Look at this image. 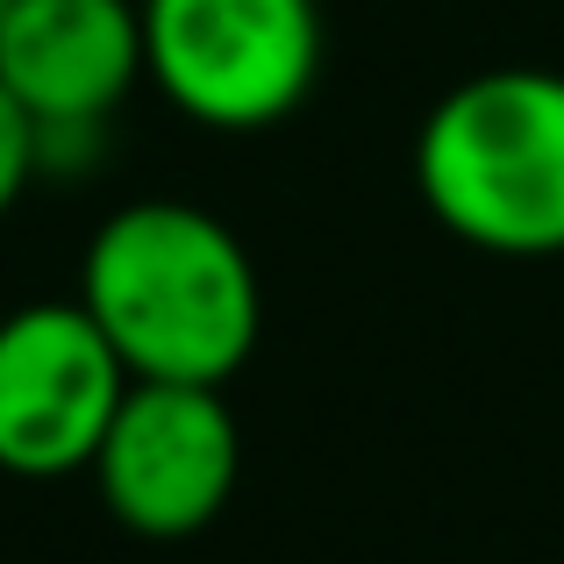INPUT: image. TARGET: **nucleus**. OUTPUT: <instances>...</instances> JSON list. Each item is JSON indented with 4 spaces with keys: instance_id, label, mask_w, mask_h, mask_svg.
<instances>
[{
    "instance_id": "f257e3e1",
    "label": "nucleus",
    "mask_w": 564,
    "mask_h": 564,
    "mask_svg": "<svg viewBox=\"0 0 564 564\" xmlns=\"http://www.w3.org/2000/svg\"><path fill=\"white\" fill-rule=\"evenodd\" d=\"M79 307L129 379L229 386L264 336V286L221 215L193 200H129L94 229Z\"/></svg>"
},
{
    "instance_id": "f03ea898",
    "label": "nucleus",
    "mask_w": 564,
    "mask_h": 564,
    "mask_svg": "<svg viewBox=\"0 0 564 564\" xmlns=\"http://www.w3.org/2000/svg\"><path fill=\"white\" fill-rule=\"evenodd\" d=\"M422 207L471 250H564V72L494 65L457 79L414 129Z\"/></svg>"
},
{
    "instance_id": "7ed1b4c3",
    "label": "nucleus",
    "mask_w": 564,
    "mask_h": 564,
    "mask_svg": "<svg viewBox=\"0 0 564 564\" xmlns=\"http://www.w3.org/2000/svg\"><path fill=\"white\" fill-rule=\"evenodd\" d=\"M151 86L200 129H272L315 94V0H143Z\"/></svg>"
},
{
    "instance_id": "20e7f679",
    "label": "nucleus",
    "mask_w": 564,
    "mask_h": 564,
    "mask_svg": "<svg viewBox=\"0 0 564 564\" xmlns=\"http://www.w3.org/2000/svg\"><path fill=\"white\" fill-rule=\"evenodd\" d=\"M236 471H243V429L229 393L186 379H129L94 451L100 508L151 543L200 536L229 508Z\"/></svg>"
},
{
    "instance_id": "39448f33",
    "label": "nucleus",
    "mask_w": 564,
    "mask_h": 564,
    "mask_svg": "<svg viewBox=\"0 0 564 564\" xmlns=\"http://www.w3.org/2000/svg\"><path fill=\"white\" fill-rule=\"evenodd\" d=\"M129 365L79 301H29L0 315V471L72 479L94 471Z\"/></svg>"
},
{
    "instance_id": "423d86ee",
    "label": "nucleus",
    "mask_w": 564,
    "mask_h": 564,
    "mask_svg": "<svg viewBox=\"0 0 564 564\" xmlns=\"http://www.w3.org/2000/svg\"><path fill=\"white\" fill-rule=\"evenodd\" d=\"M143 79V0H14L0 22V86L36 122L43 158L94 143Z\"/></svg>"
},
{
    "instance_id": "0eeeda50",
    "label": "nucleus",
    "mask_w": 564,
    "mask_h": 564,
    "mask_svg": "<svg viewBox=\"0 0 564 564\" xmlns=\"http://www.w3.org/2000/svg\"><path fill=\"white\" fill-rule=\"evenodd\" d=\"M43 172V151H36V122L22 115V100L0 86V221L14 215V200L29 193V180Z\"/></svg>"
},
{
    "instance_id": "6e6552de",
    "label": "nucleus",
    "mask_w": 564,
    "mask_h": 564,
    "mask_svg": "<svg viewBox=\"0 0 564 564\" xmlns=\"http://www.w3.org/2000/svg\"><path fill=\"white\" fill-rule=\"evenodd\" d=\"M8 8H14V0H0V22H8Z\"/></svg>"
}]
</instances>
